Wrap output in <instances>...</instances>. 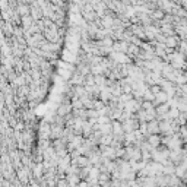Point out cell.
I'll return each mask as SVG.
<instances>
[{
	"instance_id": "obj_1",
	"label": "cell",
	"mask_w": 187,
	"mask_h": 187,
	"mask_svg": "<svg viewBox=\"0 0 187 187\" xmlns=\"http://www.w3.org/2000/svg\"><path fill=\"white\" fill-rule=\"evenodd\" d=\"M148 133H149V136L150 135H159L161 133V130H159V121L156 118L148 123Z\"/></svg>"
},
{
	"instance_id": "obj_2",
	"label": "cell",
	"mask_w": 187,
	"mask_h": 187,
	"mask_svg": "<svg viewBox=\"0 0 187 187\" xmlns=\"http://www.w3.org/2000/svg\"><path fill=\"white\" fill-rule=\"evenodd\" d=\"M165 102H168V95L162 91V92H159L158 95H155V101H153V105L155 107H158V105H161V104H165Z\"/></svg>"
},
{
	"instance_id": "obj_3",
	"label": "cell",
	"mask_w": 187,
	"mask_h": 187,
	"mask_svg": "<svg viewBox=\"0 0 187 187\" xmlns=\"http://www.w3.org/2000/svg\"><path fill=\"white\" fill-rule=\"evenodd\" d=\"M148 142L156 149L161 145V135H150L149 138H148Z\"/></svg>"
},
{
	"instance_id": "obj_4",
	"label": "cell",
	"mask_w": 187,
	"mask_h": 187,
	"mask_svg": "<svg viewBox=\"0 0 187 187\" xmlns=\"http://www.w3.org/2000/svg\"><path fill=\"white\" fill-rule=\"evenodd\" d=\"M35 24H34V19H32V16L29 15V16H25V18H22V27H24V29H29L31 27H34Z\"/></svg>"
},
{
	"instance_id": "obj_5",
	"label": "cell",
	"mask_w": 187,
	"mask_h": 187,
	"mask_svg": "<svg viewBox=\"0 0 187 187\" xmlns=\"http://www.w3.org/2000/svg\"><path fill=\"white\" fill-rule=\"evenodd\" d=\"M143 101H150V102H153V101H155V95L152 94L150 88H148V89L143 92Z\"/></svg>"
},
{
	"instance_id": "obj_6",
	"label": "cell",
	"mask_w": 187,
	"mask_h": 187,
	"mask_svg": "<svg viewBox=\"0 0 187 187\" xmlns=\"http://www.w3.org/2000/svg\"><path fill=\"white\" fill-rule=\"evenodd\" d=\"M152 108H156V107L153 105V102H150V101H143V102H142V110L148 111V110H152Z\"/></svg>"
},
{
	"instance_id": "obj_7",
	"label": "cell",
	"mask_w": 187,
	"mask_h": 187,
	"mask_svg": "<svg viewBox=\"0 0 187 187\" xmlns=\"http://www.w3.org/2000/svg\"><path fill=\"white\" fill-rule=\"evenodd\" d=\"M85 79H86V85H89V86H95V76L92 75V73H89Z\"/></svg>"
},
{
	"instance_id": "obj_8",
	"label": "cell",
	"mask_w": 187,
	"mask_h": 187,
	"mask_svg": "<svg viewBox=\"0 0 187 187\" xmlns=\"http://www.w3.org/2000/svg\"><path fill=\"white\" fill-rule=\"evenodd\" d=\"M150 91H152L153 95H158L159 92H162V86H159V85H153V86L150 88Z\"/></svg>"
},
{
	"instance_id": "obj_9",
	"label": "cell",
	"mask_w": 187,
	"mask_h": 187,
	"mask_svg": "<svg viewBox=\"0 0 187 187\" xmlns=\"http://www.w3.org/2000/svg\"><path fill=\"white\" fill-rule=\"evenodd\" d=\"M180 89H181L183 95H184V97H187V83H186V85H183V86H180Z\"/></svg>"
},
{
	"instance_id": "obj_10",
	"label": "cell",
	"mask_w": 187,
	"mask_h": 187,
	"mask_svg": "<svg viewBox=\"0 0 187 187\" xmlns=\"http://www.w3.org/2000/svg\"><path fill=\"white\" fill-rule=\"evenodd\" d=\"M184 70H186V72H187V62H186V67H184Z\"/></svg>"
}]
</instances>
